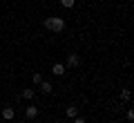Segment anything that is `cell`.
Here are the masks:
<instances>
[{"label": "cell", "mask_w": 134, "mask_h": 123, "mask_svg": "<svg viewBox=\"0 0 134 123\" xmlns=\"http://www.w3.org/2000/svg\"><path fill=\"white\" fill-rule=\"evenodd\" d=\"M43 25L49 29V31H56V34H60L63 29L67 27L65 18H58V16H49V18H45V20H43Z\"/></svg>", "instance_id": "6da1fadb"}, {"label": "cell", "mask_w": 134, "mask_h": 123, "mask_svg": "<svg viewBox=\"0 0 134 123\" xmlns=\"http://www.w3.org/2000/svg\"><path fill=\"white\" fill-rule=\"evenodd\" d=\"M78 65H81V56L76 52H69L67 54V65L65 67H78Z\"/></svg>", "instance_id": "7a4b0ae2"}, {"label": "cell", "mask_w": 134, "mask_h": 123, "mask_svg": "<svg viewBox=\"0 0 134 123\" xmlns=\"http://www.w3.org/2000/svg\"><path fill=\"white\" fill-rule=\"evenodd\" d=\"M2 119H7V121H14V119H16V108H11V105L2 108Z\"/></svg>", "instance_id": "3957f363"}, {"label": "cell", "mask_w": 134, "mask_h": 123, "mask_svg": "<svg viewBox=\"0 0 134 123\" xmlns=\"http://www.w3.org/2000/svg\"><path fill=\"white\" fill-rule=\"evenodd\" d=\"M65 72H67L65 63H54V65H52V74H56V76H63Z\"/></svg>", "instance_id": "277c9868"}, {"label": "cell", "mask_w": 134, "mask_h": 123, "mask_svg": "<svg viewBox=\"0 0 134 123\" xmlns=\"http://www.w3.org/2000/svg\"><path fill=\"white\" fill-rule=\"evenodd\" d=\"M25 116H27V119H36V116H38V108H34V105H29V108L25 110Z\"/></svg>", "instance_id": "5b68a950"}, {"label": "cell", "mask_w": 134, "mask_h": 123, "mask_svg": "<svg viewBox=\"0 0 134 123\" xmlns=\"http://www.w3.org/2000/svg\"><path fill=\"white\" fill-rule=\"evenodd\" d=\"M65 112H67V119H76V116H78V108H76V105L65 108Z\"/></svg>", "instance_id": "8992f818"}, {"label": "cell", "mask_w": 134, "mask_h": 123, "mask_svg": "<svg viewBox=\"0 0 134 123\" xmlns=\"http://www.w3.org/2000/svg\"><path fill=\"white\" fill-rule=\"evenodd\" d=\"M52 90H54V85L49 83V81H43V83H40V92H43V94H49Z\"/></svg>", "instance_id": "52a82bcc"}, {"label": "cell", "mask_w": 134, "mask_h": 123, "mask_svg": "<svg viewBox=\"0 0 134 123\" xmlns=\"http://www.w3.org/2000/svg\"><path fill=\"white\" fill-rule=\"evenodd\" d=\"M31 83L34 85H40V83H43V74H40V72H34L31 74Z\"/></svg>", "instance_id": "ba28073f"}, {"label": "cell", "mask_w": 134, "mask_h": 123, "mask_svg": "<svg viewBox=\"0 0 134 123\" xmlns=\"http://www.w3.org/2000/svg\"><path fill=\"white\" fill-rule=\"evenodd\" d=\"M34 96H36V90H23V99H27V101H31Z\"/></svg>", "instance_id": "9c48e42d"}, {"label": "cell", "mask_w": 134, "mask_h": 123, "mask_svg": "<svg viewBox=\"0 0 134 123\" xmlns=\"http://www.w3.org/2000/svg\"><path fill=\"white\" fill-rule=\"evenodd\" d=\"M74 5H76V0H60V7H65V9H72Z\"/></svg>", "instance_id": "30bf717a"}, {"label": "cell", "mask_w": 134, "mask_h": 123, "mask_svg": "<svg viewBox=\"0 0 134 123\" xmlns=\"http://www.w3.org/2000/svg\"><path fill=\"white\" fill-rule=\"evenodd\" d=\"M130 96H132L130 90H121V99H123V101H130Z\"/></svg>", "instance_id": "8fae6325"}, {"label": "cell", "mask_w": 134, "mask_h": 123, "mask_svg": "<svg viewBox=\"0 0 134 123\" xmlns=\"http://www.w3.org/2000/svg\"><path fill=\"white\" fill-rule=\"evenodd\" d=\"M127 121H134V110H127Z\"/></svg>", "instance_id": "7c38bea8"}, {"label": "cell", "mask_w": 134, "mask_h": 123, "mask_svg": "<svg viewBox=\"0 0 134 123\" xmlns=\"http://www.w3.org/2000/svg\"><path fill=\"white\" fill-rule=\"evenodd\" d=\"M74 123H87V121H85V119H81V116H76V119H74Z\"/></svg>", "instance_id": "4fadbf2b"}, {"label": "cell", "mask_w": 134, "mask_h": 123, "mask_svg": "<svg viewBox=\"0 0 134 123\" xmlns=\"http://www.w3.org/2000/svg\"><path fill=\"white\" fill-rule=\"evenodd\" d=\"M60 123H67V121H60Z\"/></svg>", "instance_id": "5bb4252c"}]
</instances>
